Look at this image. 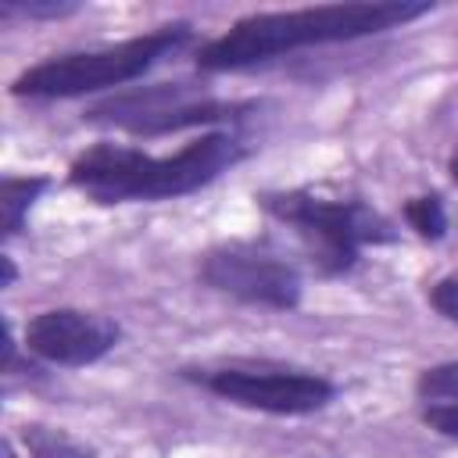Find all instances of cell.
I'll return each mask as SVG.
<instances>
[{
  "mask_svg": "<svg viewBox=\"0 0 458 458\" xmlns=\"http://www.w3.org/2000/svg\"><path fill=\"white\" fill-rule=\"evenodd\" d=\"M404 222L422 236V240H444L447 233V208L437 193H422V197H411L404 204Z\"/></svg>",
  "mask_w": 458,
  "mask_h": 458,
  "instance_id": "cell-11",
  "label": "cell"
},
{
  "mask_svg": "<svg viewBox=\"0 0 458 458\" xmlns=\"http://www.w3.org/2000/svg\"><path fill=\"white\" fill-rule=\"evenodd\" d=\"M429 11L433 4L376 0V4H318V7H297V11L247 14L197 50V68L200 72H240L250 64L276 61L283 54H293L301 47L376 36V32L408 25Z\"/></svg>",
  "mask_w": 458,
  "mask_h": 458,
  "instance_id": "cell-1",
  "label": "cell"
},
{
  "mask_svg": "<svg viewBox=\"0 0 458 458\" xmlns=\"http://www.w3.org/2000/svg\"><path fill=\"white\" fill-rule=\"evenodd\" d=\"M21 447L29 458H97V451L82 440H75L68 429L43 426V422H25L18 429Z\"/></svg>",
  "mask_w": 458,
  "mask_h": 458,
  "instance_id": "cell-9",
  "label": "cell"
},
{
  "mask_svg": "<svg viewBox=\"0 0 458 458\" xmlns=\"http://www.w3.org/2000/svg\"><path fill=\"white\" fill-rule=\"evenodd\" d=\"M422 422L437 429L440 437L458 440V401H440V404H422Z\"/></svg>",
  "mask_w": 458,
  "mask_h": 458,
  "instance_id": "cell-15",
  "label": "cell"
},
{
  "mask_svg": "<svg viewBox=\"0 0 458 458\" xmlns=\"http://www.w3.org/2000/svg\"><path fill=\"white\" fill-rule=\"evenodd\" d=\"M50 186L47 175H7L0 186V215H4V236H18L25 225V215L39 200V193Z\"/></svg>",
  "mask_w": 458,
  "mask_h": 458,
  "instance_id": "cell-10",
  "label": "cell"
},
{
  "mask_svg": "<svg viewBox=\"0 0 458 458\" xmlns=\"http://www.w3.org/2000/svg\"><path fill=\"white\" fill-rule=\"evenodd\" d=\"M447 172H451V179H454V186H458V143H454V150H451V157H447Z\"/></svg>",
  "mask_w": 458,
  "mask_h": 458,
  "instance_id": "cell-17",
  "label": "cell"
},
{
  "mask_svg": "<svg viewBox=\"0 0 458 458\" xmlns=\"http://www.w3.org/2000/svg\"><path fill=\"white\" fill-rule=\"evenodd\" d=\"M186 376L229 404L268 415H311L336 397V386L326 376L301 369L222 365V369H186Z\"/></svg>",
  "mask_w": 458,
  "mask_h": 458,
  "instance_id": "cell-6",
  "label": "cell"
},
{
  "mask_svg": "<svg viewBox=\"0 0 458 458\" xmlns=\"http://www.w3.org/2000/svg\"><path fill=\"white\" fill-rule=\"evenodd\" d=\"M200 283L243 304L290 311L301 304V272L265 243H222L200 258Z\"/></svg>",
  "mask_w": 458,
  "mask_h": 458,
  "instance_id": "cell-5",
  "label": "cell"
},
{
  "mask_svg": "<svg viewBox=\"0 0 458 458\" xmlns=\"http://www.w3.org/2000/svg\"><path fill=\"white\" fill-rule=\"evenodd\" d=\"M75 11H79L75 0H29V4L7 0L4 4V14H25V18H64Z\"/></svg>",
  "mask_w": 458,
  "mask_h": 458,
  "instance_id": "cell-13",
  "label": "cell"
},
{
  "mask_svg": "<svg viewBox=\"0 0 458 458\" xmlns=\"http://www.w3.org/2000/svg\"><path fill=\"white\" fill-rule=\"evenodd\" d=\"M415 390H419L422 404L458 401V361H444V365H433V369L419 372Z\"/></svg>",
  "mask_w": 458,
  "mask_h": 458,
  "instance_id": "cell-12",
  "label": "cell"
},
{
  "mask_svg": "<svg viewBox=\"0 0 458 458\" xmlns=\"http://www.w3.org/2000/svg\"><path fill=\"white\" fill-rule=\"evenodd\" d=\"M243 157L247 147L233 132H208L165 157L122 143H97L72 161L68 179L97 204L172 200L215 182Z\"/></svg>",
  "mask_w": 458,
  "mask_h": 458,
  "instance_id": "cell-2",
  "label": "cell"
},
{
  "mask_svg": "<svg viewBox=\"0 0 458 458\" xmlns=\"http://www.w3.org/2000/svg\"><path fill=\"white\" fill-rule=\"evenodd\" d=\"M0 261H4V286H11V283H14V276H18V272H14V261H11V254H4Z\"/></svg>",
  "mask_w": 458,
  "mask_h": 458,
  "instance_id": "cell-16",
  "label": "cell"
},
{
  "mask_svg": "<svg viewBox=\"0 0 458 458\" xmlns=\"http://www.w3.org/2000/svg\"><path fill=\"white\" fill-rule=\"evenodd\" d=\"M118 336L122 329L107 315L82 308H50L25 326V351L61 369H82L111 354L118 347Z\"/></svg>",
  "mask_w": 458,
  "mask_h": 458,
  "instance_id": "cell-8",
  "label": "cell"
},
{
  "mask_svg": "<svg viewBox=\"0 0 458 458\" xmlns=\"http://www.w3.org/2000/svg\"><path fill=\"white\" fill-rule=\"evenodd\" d=\"M4 458H18V454H14V444H11V440H4Z\"/></svg>",
  "mask_w": 458,
  "mask_h": 458,
  "instance_id": "cell-18",
  "label": "cell"
},
{
  "mask_svg": "<svg viewBox=\"0 0 458 458\" xmlns=\"http://www.w3.org/2000/svg\"><path fill=\"white\" fill-rule=\"evenodd\" d=\"M190 39H193V29L186 21H172V25H161L154 32L100 47V50L57 54V57H47V61L32 64L29 72H21L11 82V93L29 97V100H57V97H82V93L114 89V86L143 79L154 64L179 54Z\"/></svg>",
  "mask_w": 458,
  "mask_h": 458,
  "instance_id": "cell-3",
  "label": "cell"
},
{
  "mask_svg": "<svg viewBox=\"0 0 458 458\" xmlns=\"http://www.w3.org/2000/svg\"><path fill=\"white\" fill-rule=\"evenodd\" d=\"M243 111H250V104H229V100L200 97L186 82H161V86H147V89H136V93L111 97V100L97 104L86 118L104 122V125H118V129H129V132L157 136V132H175V129H186V125L240 118Z\"/></svg>",
  "mask_w": 458,
  "mask_h": 458,
  "instance_id": "cell-7",
  "label": "cell"
},
{
  "mask_svg": "<svg viewBox=\"0 0 458 458\" xmlns=\"http://www.w3.org/2000/svg\"><path fill=\"white\" fill-rule=\"evenodd\" d=\"M258 204L272 218L297 229L311 261L326 276L351 272L361 247L397 240L394 222L361 200L326 197L315 190H276V193H261Z\"/></svg>",
  "mask_w": 458,
  "mask_h": 458,
  "instance_id": "cell-4",
  "label": "cell"
},
{
  "mask_svg": "<svg viewBox=\"0 0 458 458\" xmlns=\"http://www.w3.org/2000/svg\"><path fill=\"white\" fill-rule=\"evenodd\" d=\"M429 304L437 315L458 326V272H447L429 286Z\"/></svg>",
  "mask_w": 458,
  "mask_h": 458,
  "instance_id": "cell-14",
  "label": "cell"
}]
</instances>
